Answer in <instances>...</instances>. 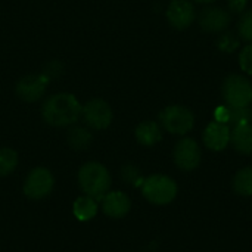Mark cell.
<instances>
[{
  "instance_id": "obj_1",
  "label": "cell",
  "mask_w": 252,
  "mask_h": 252,
  "mask_svg": "<svg viewBox=\"0 0 252 252\" xmlns=\"http://www.w3.org/2000/svg\"><path fill=\"white\" fill-rule=\"evenodd\" d=\"M81 103L69 93H56L41 106L44 121L53 127H69L81 118Z\"/></svg>"
},
{
  "instance_id": "obj_2",
  "label": "cell",
  "mask_w": 252,
  "mask_h": 252,
  "mask_svg": "<svg viewBox=\"0 0 252 252\" xmlns=\"http://www.w3.org/2000/svg\"><path fill=\"white\" fill-rule=\"evenodd\" d=\"M78 185L87 196L100 202L111 188V174L102 164L87 162L78 171Z\"/></svg>"
},
{
  "instance_id": "obj_3",
  "label": "cell",
  "mask_w": 252,
  "mask_h": 252,
  "mask_svg": "<svg viewBox=\"0 0 252 252\" xmlns=\"http://www.w3.org/2000/svg\"><path fill=\"white\" fill-rule=\"evenodd\" d=\"M221 93L229 108H247L251 105L252 84L244 75H229L223 83Z\"/></svg>"
},
{
  "instance_id": "obj_4",
  "label": "cell",
  "mask_w": 252,
  "mask_h": 252,
  "mask_svg": "<svg viewBox=\"0 0 252 252\" xmlns=\"http://www.w3.org/2000/svg\"><path fill=\"white\" fill-rule=\"evenodd\" d=\"M142 192H143V196L149 202L155 205H165V204H170L176 198L177 186L173 179L167 176L155 174L143 180Z\"/></svg>"
},
{
  "instance_id": "obj_5",
  "label": "cell",
  "mask_w": 252,
  "mask_h": 252,
  "mask_svg": "<svg viewBox=\"0 0 252 252\" xmlns=\"http://www.w3.org/2000/svg\"><path fill=\"white\" fill-rule=\"evenodd\" d=\"M161 126L173 134H186L193 128L195 117L192 111L182 105L167 106L159 114Z\"/></svg>"
},
{
  "instance_id": "obj_6",
  "label": "cell",
  "mask_w": 252,
  "mask_h": 252,
  "mask_svg": "<svg viewBox=\"0 0 252 252\" xmlns=\"http://www.w3.org/2000/svg\"><path fill=\"white\" fill-rule=\"evenodd\" d=\"M55 179L47 168L38 167L28 173L24 182V193L27 198L40 201L47 198L53 190Z\"/></svg>"
},
{
  "instance_id": "obj_7",
  "label": "cell",
  "mask_w": 252,
  "mask_h": 252,
  "mask_svg": "<svg viewBox=\"0 0 252 252\" xmlns=\"http://www.w3.org/2000/svg\"><path fill=\"white\" fill-rule=\"evenodd\" d=\"M81 117L87 127L93 130H103L112 123V109L102 99H92L81 108Z\"/></svg>"
},
{
  "instance_id": "obj_8",
  "label": "cell",
  "mask_w": 252,
  "mask_h": 252,
  "mask_svg": "<svg viewBox=\"0 0 252 252\" xmlns=\"http://www.w3.org/2000/svg\"><path fill=\"white\" fill-rule=\"evenodd\" d=\"M49 78L41 72V74H31L25 75L16 83V94L19 99L24 102H35L43 97V94L47 90L49 86Z\"/></svg>"
},
{
  "instance_id": "obj_9",
  "label": "cell",
  "mask_w": 252,
  "mask_h": 252,
  "mask_svg": "<svg viewBox=\"0 0 252 252\" xmlns=\"http://www.w3.org/2000/svg\"><path fill=\"white\" fill-rule=\"evenodd\" d=\"M174 162L183 171L195 170L201 162V149L193 139H182L174 148Z\"/></svg>"
},
{
  "instance_id": "obj_10",
  "label": "cell",
  "mask_w": 252,
  "mask_h": 252,
  "mask_svg": "<svg viewBox=\"0 0 252 252\" xmlns=\"http://www.w3.org/2000/svg\"><path fill=\"white\" fill-rule=\"evenodd\" d=\"M167 19L171 27L185 30L195 21V6L189 0H173L167 9Z\"/></svg>"
},
{
  "instance_id": "obj_11",
  "label": "cell",
  "mask_w": 252,
  "mask_h": 252,
  "mask_svg": "<svg viewBox=\"0 0 252 252\" xmlns=\"http://www.w3.org/2000/svg\"><path fill=\"white\" fill-rule=\"evenodd\" d=\"M230 13L221 7H205L201 13H199V27L207 31V32H221L224 31L229 24H230Z\"/></svg>"
},
{
  "instance_id": "obj_12",
  "label": "cell",
  "mask_w": 252,
  "mask_h": 252,
  "mask_svg": "<svg viewBox=\"0 0 252 252\" xmlns=\"http://www.w3.org/2000/svg\"><path fill=\"white\" fill-rule=\"evenodd\" d=\"M102 211L111 219H123L131 208L130 198L123 192H108L102 201Z\"/></svg>"
},
{
  "instance_id": "obj_13",
  "label": "cell",
  "mask_w": 252,
  "mask_h": 252,
  "mask_svg": "<svg viewBox=\"0 0 252 252\" xmlns=\"http://www.w3.org/2000/svg\"><path fill=\"white\" fill-rule=\"evenodd\" d=\"M230 142V128L224 123L214 121L204 131V143L211 151H223Z\"/></svg>"
},
{
  "instance_id": "obj_14",
  "label": "cell",
  "mask_w": 252,
  "mask_h": 252,
  "mask_svg": "<svg viewBox=\"0 0 252 252\" xmlns=\"http://www.w3.org/2000/svg\"><path fill=\"white\" fill-rule=\"evenodd\" d=\"M230 142L233 148L241 154H252V126L239 124L230 131Z\"/></svg>"
},
{
  "instance_id": "obj_15",
  "label": "cell",
  "mask_w": 252,
  "mask_h": 252,
  "mask_svg": "<svg viewBox=\"0 0 252 252\" xmlns=\"http://www.w3.org/2000/svg\"><path fill=\"white\" fill-rule=\"evenodd\" d=\"M161 137V127L155 121H143L136 128V139L143 146H154Z\"/></svg>"
},
{
  "instance_id": "obj_16",
  "label": "cell",
  "mask_w": 252,
  "mask_h": 252,
  "mask_svg": "<svg viewBox=\"0 0 252 252\" xmlns=\"http://www.w3.org/2000/svg\"><path fill=\"white\" fill-rule=\"evenodd\" d=\"M97 208H99L97 201L87 196V195H84V196H80L74 202L72 213L80 221H89L97 214Z\"/></svg>"
},
{
  "instance_id": "obj_17",
  "label": "cell",
  "mask_w": 252,
  "mask_h": 252,
  "mask_svg": "<svg viewBox=\"0 0 252 252\" xmlns=\"http://www.w3.org/2000/svg\"><path fill=\"white\" fill-rule=\"evenodd\" d=\"M68 143L75 151H84L92 143V133L87 127L74 126L68 131Z\"/></svg>"
},
{
  "instance_id": "obj_18",
  "label": "cell",
  "mask_w": 252,
  "mask_h": 252,
  "mask_svg": "<svg viewBox=\"0 0 252 252\" xmlns=\"http://www.w3.org/2000/svg\"><path fill=\"white\" fill-rule=\"evenodd\" d=\"M233 189L238 195L251 196L252 195V167L242 168L236 173L233 179Z\"/></svg>"
},
{
  "instance_id": "obj_19",
  "label": "cell",
  "mask_w": 252,
  "mask_h": 252,
  "mask_svg": "<svg viewBox=\"0 0 252 252\" xmlns=\"http://www.w3.org/2000/svg\"><path fill=\"white\" fill-rule=\"evenodd\" d=\"M18 165V155L13 149L0 148V177L9 176Z\"/></svg>"
},
{
  "instance_id": "obj_20",
  "label": "cell",
  "mask_w": 252,
  "mask_h": 252,
  "mask_svg": "<svg viewBox=\"0 0 252 252\" xmlns=\"http://www.w3.org/2000/svg\"><path fill=\"white\" fill-rule=\"evenodd\" d=\"M238 34L241 37V40L252 43V9L245 12L238 24Z\"/></svg>"
},
{
  "instance_id": "obj_21",
  "label": "cell",
  "mask_w": 252,
  "mask_h": 252,
  "mask_svg": "<svg viewBox=\"0 0 252 252\" xmlns=\"http://www.w3.org/2000/svg\"><path fill=\"white\" fill-rule=\"evenodd\" d=\"M252 121V111L247 108H230L229 123L239 126V124H250Z\"/></svg>"
},
{
  "instance_id": "obj_22",
  "label": "cell",
  "mask_w": 252,
  "mask_h": 252,
  "mask_svg": "<svg viewBox=\"0 0 252 252\" xmlns=\"http://www.w3.org/2000/svg\"><path fill=\"white\" fill-rule=\"evenodd\" d=\"M239 66L242 71L252 75V44H248L239 53Z\"/></svg>"
},
{
  "instance_id": "obj_23",
  "label": "cell",
  "mask_w": 252,
  "mask_h": 252,
  "mask_svg": "<svg viewBox=\"0 0 252 252\" xmlns=\"http://www.w3.org/2000/svg\"><path fill=\"white\" fill-rule=\"evenodd\" d=\"M217 44H219V49L223 50V52H233L239 46V40L235 37V34L227 32V34L220 37Z\"/></svg>"
},
{
  "instance_id": "obj_24",
  "label": "cell",
  "mask_w": 252,
  "mask_h": 252,
  "mask_svg": "<svg viewBox=\"0 0 252 252\" xmlns=\"http://www.w3.org/2000/svg\"><path fill=\"white\" fill-rule=\"evenodd\" d=\"M123 174V179L128 183H133V185H139V183H143L140 174H139V170L133 165H126L121 171Z\"/></svg>"
},
{
  "instance_id": "obj_25",
  "label": "cell",
  "mask_w": 252,
  "mask_h": 252,
  "mask_svg": "<svg viewBox=\"0 0 252 252\" xmlns=\"http://www.w3.org/2000/svg\"><path fill=\"white\" fill-rule=\"evenodd\" d=\"M247 7V0H229V10L233 13H242Z\"/></svg>"
},
{
  "instance_id": "obj_26",
  "label": "cell",
  "mask_w": 252,
  "mask_h": 252,
  "mask_svg": "<svg viewBox=\"0 0 252 252\" xmlns=\"http://www.w3.org/2000/svg\"><path fill=\"white\" fill-rule=\"evenodd\" d=\"M229 117H230V108L229 106H223V108H219L216 111V118H217L219 123L227 124L229 123Z\"/></svg>"
},
{
  "instance_id": "obj_27",
  "label": "cell",
  "mask_w": 252,
  "mask_h": 252,
  "mask_svg": "<svg viewBox=\"0 0 252 252\" xmlns=\"http://www.w3.org/2000/svg\"><path fill=\"white\" fill-rule=\"evenodd\" d=\"M196 3H214L216 0H195Z\"/></svg>"
}]
</instances>
